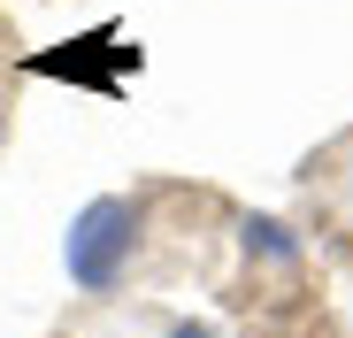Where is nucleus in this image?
Returning a JSON list of instances; mask_svg holds the SVG:
<instances>
[{"instance_id":"1","label":"nucleus","mask_w":353,"mask_h":338,"mask_svg":"<svg viewBox=\"0 0 353 338\" xmlns=\"http://www.w3.org/2000/svg\"><path fill=\"white\" fill-rule=\"evenodd\" d=\"M139 223L146 208L131 192H100L70 215V231H62V269H70V285L77 292H115L123 285V269L139 254Z\"/></svg>"},{"instance_id":"2","label":"nucleus","mask_w":353,"mask_h":338,"mask_svg":"<svg viewBox=\"0 0 353 338\" xmlns=\"http://www.w3.org/2000/svg\"><path fill=\"white\" fill-rule=\"evenodd\" d=\"M161 338H215V330H208V323H169Z\"/></svg>"}]
</instances>
